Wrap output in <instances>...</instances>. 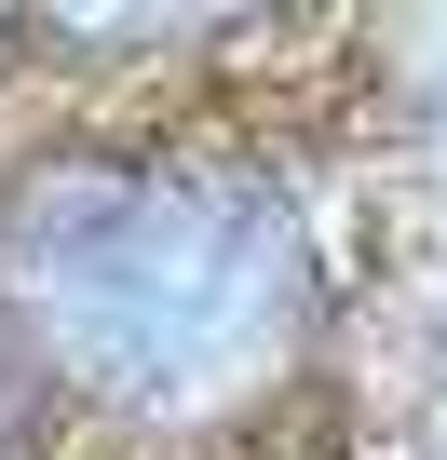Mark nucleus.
<instances>
[{
    "instance_id": "f257e3e1",
    "label": "nucleus",
    "mask_w": 447,
    "mask_h": 460,
    "mask_svg": "<svg viewBox=\"0 0 447 460\" xmlns=\"http://www.w3.org/2000/svg\"><path fill=\"white\" fill-rule=\"evenodd\" d=\"M0 298L68 379L122 406H203L285 339L299 244L285 203L217 163H55L0 217Z\"/></svg>"
}]
</instances>
